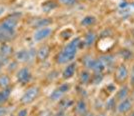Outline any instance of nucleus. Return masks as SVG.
Instances as JSON below:
<instances>
[{"label":"nucleus","mask_w":134,"mask_h":116,"mask_svg":"<svg viewBox=\"0 0 134 116\" xmlns=\"http://www.w3.org/2000/svg\"><path fill=\"white\" fill-rule=\"evenodd\" d=\"M81 40L82 39L80 37H74L70 41H68L55 56L56 63L58 65H67L68 63L73 62L78 51L82 48Z\"/></svg>","instance_id":"1"},{"label":"nucleus","mask_w":134,"mask_h":116,"mask_svg":"<svg viewBox=\"0 0 134 116\" xmlns=\"http://www.w3.org/2000/svg\"><path fill=\"white\" fill-rule=\"evenodd\" d=\"M17 26H18V18L15 16L6 17L0 22V30L9 35L11 38L15 36Z\"/></svg>","instance_id":"2"},{"label":"nucleus","mask_w":134,"mask_h":116,"mask_svg":"<svg viewBox=\"0 0 134 116\" xmlns=\"http://www.w3.org/2000/svg\"><path fill=\"white\" fill-rule=\"evenodd\" d=\"M129 79V69L125 63L118 64L114 71V82L118 85L126 84Z\"/></svg>","instance_id":"3"},{"label":"nucleus","mask_w":134,"mask_h":116,"mask_svg":"<svg viewBox=\"0 0 134 116\" xmlns=\"http://www.w3.org/2000/svg\"><path fill=\"white\" fill-rule=\"evenodd\" d=\"M40 95V88L36 85L30 86L28 87L27 90L24 92L22 95L21 99H20V103L22 105H29L33 103L35 100L39 97Z\"/></svg>","instance_id":"4"},{"label":"nucleus","mask_w":134,"mask_h":116,"mask_svg":"<svg viewBox=\"0 0 134 116\" xmlns=\"http://www.w3.org/2000/svg\"><path fill=\"white\" fill-rule=\"evenodd\" d=\"M70 89H71V84L69 82L62 83L51 92L49 95V100L52 102H58L70 91Z\"/></svg>","instance_id":"5"},{"label":"nucleus","mask_w":134,"mask_h":116,"mask_svg":"<svg viewBox=\"0 0 134 116\" xmlns=\"http://www.w3.org/2000/svg\"><path fill=\"white\" fill-rule=\"evenodd\" d=\"M36 52L37 50L34 48H29V49H21L17 51L14 54L15 60L18 62H24V63H30L35 60L36 58Z\"/></svg>","instance_id":"6"},{"label":"nucleus","mask_w":134,"mask_h":116,"mask_svg":"<svg viewBox=\"0 0 134 116\" xmlns=\"http://www.w3.org/2000/svg\"><path fill=\"white\" fill-rule=\"evenodd\" d=\"M134 108V100L129 96L125 98L122 101H119L117 103V108H116V113L119 116H126L128 115L131 111H133Z\"/></svg>","instance_id":"7"},{"label":"nucleus","mask_w":134,"mask_h":116,"mask_svg":"<svg viewBox=\"0 0 134 116\" xmlns=\"http://www.w3.org/2000/svg\"><path fill=\"white\" fill-rule=\"evenodd\" d=\"M16 79L17 81L22 85L28 84L32 79V72L30 70V68L27 66H24L20 69H18L16 71Z\"/></svg>","instance_id":"8"},{"label":"nucleus","mask_w":134,"mask_h":116,"mask_svg":"<svg viewBox=\"0 0 134 116\" xmlns=\"http://www.w3.org/2000/svg\"><path fill=\"white\" fill-rule=\"evenodd\" d=\"M73 108H74V115L75 116H84L89 111L87 101L85 98H82V97H80L79 99L75 101Z\"/></svg>","instance_id":"9"},{"label":"nucleus","mask_w":134,"mask_h":116,"mask_svg":"<svg viewBox=\"0 0 134 116\" xmlns=\"http://www.w3.org/2000/svg\"><path fill=\"white\" fill-rule=\"evenodd\" d=\"M53 33V28L52 27H43L37 29L33 33V40L35 42H42L49 38Z\"/></svg>","instance_id":"10"},{"label":"nucleus","mask_w":134,"mask_h":116,"mask_svg":"<svg viewBox=\"0 0 134 116\" xmlns=\"http://www.w3.org/2000/svg\"><path fill=\"white\" fill-rule=\"evenodd\" d=\"M50 46L48 44H42L36 52V59L38 62H45L50 55Z\"/></svg>","instance_id":"11"},{"label":"nucleus","mask_w":134,"mask_h":116,"mask_svg":"<svg viewBox=\"0 0 134 116\" xmlns=\"http://www.w3.org/2000/svg\"><path fill=\"white\" fill-rule=\"evenodd\" d=\"M130 94H131V88H130V86L127 85V84H123V85H121L119 87V89H118L117 91H116L114 97H115V99L117 100V102H119V101H122L125 98L129 97Z\"/></svg>","instance_id":"12"},{"label":"nucleus","mask_w":134,"mask_h":116,"mask_svg":"<svg viewBox=\"0 0 134 116\" xmlns=\"http://www.w3.org/2000/svg\"><path fill=\"white\" fill-rule=\"evenodd\" d=\"M96 38H97V35L94 31L89 30L87 33L85 34L84 38L81 40V46L82 47H86V48H89L91 46H93L96 42Z\"/></svg>","instance_id":"13"},{"label":"nucleus","mask_w":134,"mask_h":116,"mask_svg":"<svg viewBox=\"0 0 134 116\" xmlns=\"http://www.w3.org/2000/svg\"><path fill=\"white\" fill-rule=\"evenodd\" d=\"M76 67H77V64H76V62H74V61L68 63L61 73L62 78H63L64 80H68V79L72 78L73 76H74V74H75V72H76Z\"/></svg>","instance_id":"14"},{"label":"nucleus","mask_w":134,"mask_h":116,"mask_svg":"<svg viewBox=\"0 0 134 116\" xmlns=\"http://www.w3.org/2000/svg\"><path fill=\"white\" fill-rule=\"evenodd\" d=\"M98 58L101 60V62L104 64L105 68H109V67H114L115 68V56L111 54V53H104L98 56Z\"/></svg>","instance_id":"15"},{"label":"nucleus","mask_w":134,"mask_h":116,"mask_svg":"<svg viewBox=\"0 0 134 116\" xmlns=\"http://www.w3.org/2000/svg\"><path fill=\"white\" fill-rule=\"evenodd\" d=\"M117 100L115 99V97H110L109 99H107V101L104 104V110L106 113H110L113 114L116 112V108H117Z\"/></svg>","instance_id":"16"},{"label":"nucleus","mask_w":134,"mask_h":116,"mask_svg":"<svg viewBox=\"0 0 134 116\" xmlns=\"http://www.w3.org/2000/svg\"><path fill=\"white\" fill-rule=\"evenodd\" d=\"M75 101L70 98V97H63L61 100L58 101V109L59 111H66L67 109H69L70 107L74 106Z\"/></svg>","instance_id":"17"},{"label":"nucleus","mask_w":134,"mask_h":116,"mask_svg":"<svg viewBox=\"0 0 134 116\" xmlns=\"http://www.w3.org/2000/svg\"><path fill=\"white\" fill-rule=\"evenodd\" d=\"M52 23H53V19L49 18V17L38 18L33 23V27L36 28V29H39V28H43V27H49Z\"/></svg>","instance_id":"18"},{"label":"nucleus","mask_w":134,"mask_h":116,"mask_svg":"<svg viewBox=\"0 0 134 116\" xmlns=\"http://www.w3.org/2000/svg\"><path fill=\"white\" fill-rule=\"evenodd\" d=\"M13 47L9 42H5V43H1L0 44V54L4 57L10 58V56L13 54Z\"/></svg>","instance_id":"19"},{"label":"nucleus","mask_w":134,"mask_h":116,"mask_svg":"<svg viewBox=\"0 0 134 116\" xmlns=\"http://www.w3.org/2000/svg\"><path fill=\"white\" fill-rule=\"evenodd\" d=\"M91 75H92V72L87 70V69H84L80 72L79 74V84L80 85H87L90 83V79H91Z\"/></svg>","instance_id":"20"},{"label":"nucleus","mask_w":134,"mask_h":116,"mask_svg":"<svg viewBox=\"0 0 134 116\" xmlns=\"http://www.w3.org/2000/svg\"><path fill=\"white\" fill-rule=\"evenodd\" d=\"M58 5H59L58 2H56L55 0H47L41 4V9L45 13H48V12H51L52 10L56 9Z\"/></svg>","instance_id":"21"},{"label":"nucleus","mask_w":134,"mask_h":116,"mask_svg":"<svg viewBox=\"0 0 134 116\" xmlns=\"http://www.w3.org/2000/svg\"><path fill=\"white\" fill-rule=\"evenodd\" d=\"M96 22H97V19H96L95 16H93V15H86V16H84L81 19L80 25L83 26V27H91Z\"/></svg>","instance_id":"22"},{"label":"nucleus","mask_w":134,"mask_h":116,"mask_svg":"<svg viewBox=\"0 0 134 116\" xmlns=\"http://www.w3.org/2000/svg\"><path fill=\"white\" fill-rule=\"evenodd\" d=\"M11 84V79L8 74H1L0 75V89H4L9 87Z\"/></svg>","instance_id":"23"},{"label":"nucleus","mask_w":134,"mask_h":116,"mask_svg":"<svg viewBox=\"0 0 134 116\" xmlns=\"http://www.w3.org/2000/svg\"><path fill=\"white\" fill-rule=\"evenodd\" d=\"M103 73H92L91 75V79H90V84H94V85H97L100 82H102L103 80Z\"/></svg>","instance_id":"24"},{"label":"nucleus","mask_w":134,"mask_h":116,"mask_svg":"<svg viewBox=\"0 0 134 116\" xmlns=\"http://www.w3.org/2000/svg\"><path fill=\"white\" fill-rule=\"evenodd\" d=\"M120 56L122 57V59L124 61H129V60H131V59H132L133 54H132L131 50L124 48V49L120 50Z\"/></svg>","instance_id":"25"},{"label":"nucleus","mask_w":134,"mask_h":116,"mask_svg":"<svg viewBox=\"0 0 134 116\" xmlns=\"http://www.w3.org/2000/svg\"><path fill=\"white\" fill-rule=\"evenodd\" d=\"M129 86H131V88L134 87V64L131 67V69L129 70Z\"/></svg>","instance_id":"26"},{"label":"nucleus","mask_w":134,"mask_h":116,"mask_svg":"<svg viewBox=\"0 0 134 116\" xmlns=\"http://www.w3.org/2000/svg\"><path fill=\"white\" fill-rule=\"evenodd\" d=\"M78 0H59L58 2L64 6H74Z\"/></svg>","instance_id":"27"},{"label":"nucleus","mask_w":134,"mask_h":116,"mask_svg":"<svg viewBox=\"0 0 134 116\" xmlns=\"http://www.w3.org/2000/svg\"><path fill=\"white\" fill-rule=\"evenodd\" d=\"M16 116H28L29 115V110H28L27 107H23V108H20L19 110L16 112Z\"/></svg>","instance_id":"28"},{"label":"nucleus","mask_w":134,"mask_h":116,"mask_svg":"<svg viewBox=\"0 0 134 116\" xmlns=\"http://www.w3.org/2000/svg\"><path fill=\"white\" fill-rule=\"evenodd\" d=\"M8 59L9 58H7V57H4V56H2L0 54V69L2 68V67L6 65L7 64V62H8Z\"/></svg>","instance_id":"29"},{"label":"nucleus","mask_w":134,"mask_h":116,"mask_svg":"<svg viewBox=\"0 0 134 116\" xmlns=\"http://www.w3.org/2000/svg\"><path fill=\"white\" fill-rule=\"evenodd\" d=\"M7 114V108L3 104H0V116H5Z\"/></svg>","instance_id":"30"},{"label":"nucleus","mask_w":134,"mask_h":116,"mask_svg":"<svg viewBox=\"0 0 134 116\" xmlns=\"http://www.w3.org/2000/svg\"><path fill=\"white\" fill-rule=\"evenodd\" d=\"M6 103L4 97H3V93H2V89H0V104H4Z\"/></svg>","instance_id":"31"},{"label":"nucleus","mask_w":134,"mask_h":116,"mask_svg":"<svg viewBox=\"0 0 134 116\" xmlns=\"http://www.w3.org/2000/svg\"><path fill=\"white\" fill-rule=\"evenodd\" d=\"M84 116H96V114H95L94 112H92V111H88Z\"/></svg>","instance_id":"32"},{"label":"nucleus","mask_w":134,"mask_h":116,"mask_svg":"<svg viewBox=\"0 0 134 116\" xmlns=\"http://www.w3.org/2000/svg\"><path fill=\"white\" fill-rule=\"evenodd\" d=\"M4 11H5V8H4L3 6H0V16L4 13Z\"/></svg>","instance_id":"33"},{"label":"nucleus","mask_w":134,"mask_h":116,"mask_svg":"<svg viewBox=\"0 0 134 116\" xmlns=\"http://www.w3.org/2000/svg\"><path fill=\"white\" fill-rule=\"evenodd\" d=\"M130 96H131V98L134 100V87L131 88V94H130Z\"/></svg>","instance_id":"34"},{"label":"nucleus","mask_w":134,"mask_h":116,"mask_svg":"<svg viewBox=\"0 0 134 116\" xmlns=\"http://www.w3.org/2000/svg\"><path fill=\"white\" fill-rule=\"evenodd\" d=\"M126 116H134V111H131L128 115H126Z\"/></svg>","instance_id":"35"},{"label":"nucleus","mask_w":134,"mask_h":116,"mask_svg":"<svg viewBox=\"0 0 134 116\" xmlns=\"http://www.w3.org/2000/svg\"><path fill=\"white\" fill-rule=\"evenodd\" d=\"M5 116H16V115H14V114H8V115H5Z\"/></svg>","instance_id":"36"},{"label":"nucleus","mask_w":134,"mask_h":116,"mask_svg":"<svg viewBox=\"0 0 134 116\" xmlns=\"http://www.w3.org/2000/svg\"><path fill=\"white\" fill-rule=\"evenodd\" d=\"M63 116H71V115H68V114H66V113H65V114H64Z\"/></svg>","instance_id":"37"},{"label":"nucleus","mask_w":134,"mask_h":116,"mask_svg":"<svg viewBox=\"0 0 134 116\" xmlns=\"http://www.w3.org/2000/svg\"><path fill=\"white\" fill-rule=\"evenodd\" d=\"M133 111H134V108H133Z\"/></svg>","instance_id":"38"},{"label":"nucleus","mask_w":134,"mask_h":116,"mask_svg":"<svg viewBox=\"0 0 134 116\" xmlns=\"http://www.w3.org/2000/svg\"><path fill=\"white\" fill-rule=\"evenodd\" d=\"M57 1H59V0H57Z\"/></svg>","instance_id":"39"},{"label":"nucleus","mask_w":134,"mask_h":116,"mask_svg":"<svg viewBox=\"0 0 134 116\" xmlns=\"http://www.w3.org/2000/svg\"><path fill=\"white\" fill-rule=\"evenodd\" d=\"M81 1H82V0H81Z\"/></svg>","instance_id":"40"}]
</instances>
